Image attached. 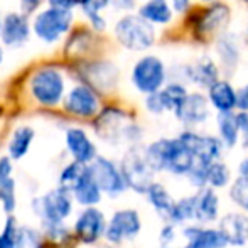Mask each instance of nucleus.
Masks as SVG:
<instances>
[{"label": "nucleus", "instance_id": "obj_1", "mask_svg": "<svg viewBox=\"0 0 248 248\" xmlns=\"http://www.w3.org/2000/svg\"><path fill=\"white\" fill-rule=\"evenodd\" d=\"M154 170H170L174 174H189L194 167V155L186 144L177 139H160L145 149Z\"/></svg>", "mask_w": 248, "mask_h": 248}, {"label": "nucleus", "instance_id": "obj_2", "mask_svg": "<svg viewBox=\"0 0 248 248\" xmlns=\"http://www.w3.org/2000/svg\"><path fill=\"white\" fill-rule=\"evenodd\" d=\"M115 37L118 44L128 51H147L155 44V29L154 24L145 20L142 16L128 14L115 24Z\"/></svg>", "mask_w": 248, "mask_h": 248}, {"label": "nucleus", "instance_id": "obj_3", "mask_svg": "<svg viewBox=\"0 0 248 248\" xmlns=\"http://www.w3.org/2000/svg\"><path fill=\"white\" fill-rule=\"evenodd\" d=\"M73 12L69 9L49 5L32 20V32L44 44H54L71 29Z\"/></svg>", "mask_w": 248, "mask_h": 248}, {"label": "nucleus", "instance_id": "obj_4", "mask_svg": "<svg viewBox=\"0 0 248 248\" xmlns=\"http://www.w3.org/2000/svg\"><path fill=\"white\" fill-rule=\"evenodd\" d=\"M31 95L43 107H56L64 98V75L56 68H41L29 81Z\"/></svg>", "mask_w": 248, "mask_h": 248}, {"label": "nucleus", "instance_id": "obj_5", "mask_svg": "<svg viewBox=\"0 0 248 248\" xmlns=\"http://www.w3.org/2000/svg\"><path fill=\"white\" fill-rule=\"evenodd\" d=\"M230 20H232V10L226 3H209L193 19L194 36L202 43L213 39V37H219L221 34H225Z\"/></svg>", "mask_w": 248, "mask_h": 248}, {"label": "nucleus", "instance_id": "obj_6", "mask_svg": "<svg viewBox=\"0 0 248 248\" xmlns=\"http://www.w3.org/2000/svg\"><path fill=\"white\" fill-rule=\"evenodd\" d=\"M95 127L96 134L103 140L113 144L120 140H135L140 135V130L128 120V115L118 108H107L101 111Z\"/></svg>", "mask_w": 248, "mask_h": 248}, {"label": "nucleus", "instance_id": "obj_7", "mask_svg": "<svg viewBox=\"0 0 248 248\" xmlns=\"http://www.w3.org/2000/svg\"><path fill=\"white\" fill-rule=\"evenodd\" d=\"M167 78L166 64L157 56H144L132 68V83L135 90L150 95L164 88Z\"/></svg>", "mask_w": 248, "mask_h": 248}, {"label": "nucleus", "instance_id": "obj_8", "mask_svg": "<svg viewBox=\"0 0 248 248\" xmlns=\"http://www.w3.org/2000/svg\"><path fill=\"white\" fill-rule=\"evenodd\" d=\"M127 186H130L137 193H147L149 187L154 184L152 177L155 170L149 164L145 150L139 147H132L124 155L120 167Z\"/></svg>", "mask_w": 248, "mask_h": 248}, {"label": "nucleus", "instance_id": "obj_9", "mask_svg": "<svg viewBox=\"0 0 248 248\" xmlns=\"http://www.w3.org/2000/svg\"><path fill=\"white\" fill-rule=\"evenodd\" d=\"M36 215L41 216L44 225L51 223H62L71 215L73 202H71V189L68 186H59L49 191L44 196L34 199L32 202Z\"/></svg>", "mask_w": 248, "mask_h": 248}, {"label": "nucleus", "instance_id": "obj_10", "mask_svg": "<svg viewBox=\"0 0 248 248\" xmlns=\"http://www.w3.org/2000/svg\"><path fill=\"white\" fill-rule=\"evenodd\" d=\"M64 110L75 117L90 118L100 110V100L95 90L88 85H76L64 98Z\"/></svg>", "mask_w": 248, "mask_h": 248}, {"label": "nucleus", "instance_id": "obj_11", "mask_svg": "<svg viewBox=\"0 0 248 248\" xmlns=\"http://www.w3.org/2000/svg\"><path fill=\"white\" fill-rule=\"evenodd\" d=\"M140 232V218L134 209H122L111 216L107 225L105 236L110 243H120L124 240H132Z\"/></svg>", "mask_w": 248, "mask_h": 248}, {"label": "nucleus", "instance_id": "obj_12", "mask_svg": "<svg viewBox=\"0 0 248 248\" xmlns=\"http://www.w3.org/2000/svg\"><path fill=\"white\" fill-rule=\"evenodd\" d=\"M90 169H92L100 189L103 193L110 194V196L120 194L127 186L122 170H118L117 166L111 160L105 159V157H96L92 162V166H90Z\"/></svg>", "mask_w": 248, "mask_h": 248}, {"label": "nucleus", "instance_id": "obj_13", "mask_svg": "<svg viewBox=\"0 0 248 248\" xmlns=\"http://www.w3.org/2000/svg\"><path fill=\"white\" fill-rule=\"evenodd\" d=\"M32 27L29 26V20L24 14L9 12L2 19L0 27V39L9 47H20L27 43Z\"/></svg>", "mask_w": 248, "mask_h": 248}, {"label": "nucleus", "instance_id": "obj_14", "mask_svg": "<svg viewBox=\"0 0 248 248\" xmlns=\"http://www.w3.org/2000/svg\"><path fill=\"white\" fill-rule=\"evenodd\" d=\"M75 232L76 236L81 240L83 243H92L98 242L105 232H107V223H105V216L101 215L96 208H88L78 216L75 223Z\"/></svg>", "mask_w": 248, "mask_h": 248}, {"label": "nucleus", "instance_id": "obj_15", "mask_svg": "<svg viewBox=\"0 0 248 248\" xmlns=\"http://www.w3.org/2000/svg\"><path fill=\"white\" fill-rule=\"evenodd\" d=\"M184 76L189 83L199 86V88H209L213 83L219 79V68L211 58L202 56V58L196 59L194 62L187 64L183 69Z\"/></svg>", "mask_w": 248, "mask_h": 248}, {"label": "nucleus", "instance_id": "obj_16", "mask_svg": "<svg viewBox=\"0 0 248 248\" xmlns=\"http://www.w3.org/2000/svg\"><path fill=\"white\" fill-rule=\"evenodd\" d=\"M177 120L186 125H199L209 118V98L201 93H189L176 111Z\"/></svg>", "mask_w": 248, "mask_h": 248}, {"label": "nucleus", "instance_id": "obj_17", "mask_svg": "<svg viewBox=\"0 0 248 248\" xmlns=\"http://www.w3.org/2000/svg\"><path fill=\"white\" fill-rule=\"evenodd\" d=\"M66 145H68V150L71 152V155L75 157V160H78V162L88 164L96 159L95 144L90 140V137L83 128H68V132H66Z\"/></svg>", "mask_w": 248, "mask_h": 248}, {"label": "nucleus", "instance_id": "obj_18", "mask_svg": "<svg viewBox=\"0 0 248 248\" xmlns=\"http://www.w3.org/2000/svg\"><path fill=\"white\" fill-rule=\"evenodd\" d=\"M71 191H73V194H75L76 201L85 206H93V204H96V202H100L101 193H103L88 166L83 170L81 176L75 181V184L71 186Z\"/></svg>", "mask_w": 248, "mask_h": 248}, {"label": "nucleus", "instance_id": "obj_19", "mask_svg": "<svg viewBox=\"0 0 248 248\" xmlns=\"http://www.w3.org/2000/svg\"><path fill=\"white\" fill-rule=\"evenodd\" d=\"M219 232L232 245H245L248 242V218L238 213H230L221 218Z\"/></svg>", "mask_w": 248, "mask_h": 248}, {"label": "nucleus", "instance_id": "obj_20", "mask_svg": "<svg viewBox=\"0 0 248 248\" xmlns=\"http://www.w3.org/2000/svg\"><path fill=\"white\" fill-rule=\"evenodd\" d=\"M216 52H218L219 64L228 75H232L236 69L240 61V44L238 37L235 34L225 32L216 41Z\"/></svg>", "mask_w": 248, "mask_h": 248}, {"label": "nucleus", "instance_id": "obj_21", "mask_svg": "<svg viewBox=\"0 0 248 248\" xmlns=\"http://www.w3.org/2000/svg\"><path fill=\"white\" fill-rule=\"evenodd\" d=\"M199 228H177L169 225L160 233L162 248H196Z\"/></svg>", "mask_w": 248, "mask_h": 248}, {"label": "nucleus", "instance_id": "obj_22", "mask_svg": "<svg viewBox=\"0 0 248 248\" xmlns=\"http://www.w3.org/2000/svg\"><path fill=\"white\" fill-rule=\"evenodd\" d=\"M208 98L219 113L233 111V108H236V90L226 79H218L209 86Z\"/></svg>", "mask_w": 248, "mask_h": 248}, {"label": "nucleus", "instance_id": "obj_23", "mask_svg": "<svg viewBox=\"0 0 248 248\" xmlns=\"http://www.w3.org/2000/svg\"><path fill=\"white\" fill-rule=\"evenodd\" d=\"M0 201L5 213H12L16 209V183L12 179L10 157L0 159Z\"/></svg>", "mask_w": 248, "mask_h": 248}, {"label": "nucleus", "instance_id": "obj_24", "mask_svg": "<svg viewBox=\"0 0 248 248\" xmlns=\"http://www.w3.org/2000/svg\"><path fill=\"white\" fill-rule=\"evenodd\" d=\"M118 69L111 62H95L86 69V79L90 86L100 90H110L117 85Z\"/></svg>", "mask_w": 248, "mask_h": 248}, {"label": "nucleus", "instance_id": "obj_25", "mask_svg": "<svg viewBox=\"0 0 248 248\" xmlns=\"http://www.w3.org/2000/svg\"><path fill=\"white\" fill-rule=\"evenodd\" d=\"M139 16H142L150 24L166 26L172 20L174 9L167 0H147L139 9Z\"/></svg>", "mask_w": 248, "mask_h": 248}, {"label": "nucleus", "instance_id": "obj_26", "mask_svg": "<svg viewBox=\"0 0 248 248\" xmlns=\"http://www.w3.org/2000/svg\"><path fill=\"white\" fill-rule=\"evenodd\" d=\"M34 130L27 125L16 128L9 140V155L10 159H22L31 149V144L34 140Z\"/></svg>", "mask_w": 248, "mask_h": 248}, {"label": "nucleus", "instance_id": "obj_27", "mask_svg": "<svg viewBox=\"0 0 248 248\" xmlns=\"http://www.w3.org/2000/svg\"><path fill=\"white\" fill-rule=\"evenodd\" d=\"M187 95H189V93H187L186 86L179 81L169 83V85H166L162 90H159V96L164 105V110L172 111V113H176V111L179 110V107L184 103Z\"/></svg>", "mask_w": 248, "mask_h": 248}, {"label": "nucleus", "instance_id": "obj_28", "mask_svg": "<svg viewBox=\"0 0 248 248\" xmlns=\"http://www.w3.org/2000/svg\"><path fill=\"white\" fill-rule=\"evenodd\" d=\"M147 196H149L150 204H152L154 208H155L157 211L160 213V215L166 216V218H169V219H172L174 209H176V202L172 201L170 194L167 193L166 189H164V186L154 183L152 186L149 187Z\"/></svg>", "mask_w": 248, "mask_h": 248}, {"label": "nucleus", "instance_id": "obj_29", "mask_svg": "<svg viewBox=\"0 0 248 248\" xmlns=\"http://www.w3.org/2000/svg\"><path fill=\"white\" fill-rule=\"evenodd\" d=\"M218 216V196L211 189H204L196 196L194 218L199 221H213Z\"/></svg>", "mask_w": 248, "mask_h": 248}, {"label": "nucleus", "instance_id": "obj_30", "mask_svg": "<svg viewBox=\"0 0 248 248\" xmlns=\"http://www.w3.org/2000/svg\"><path fill=\"white\" fill-rule=\"evenodd\" d=\"M218 130L221 135L223 144H226L228 147H235L236 142L240 139V130H238V122H236V115H233L232 111L226 113H219L218 117Z\"/></svg>", "mask_w": 248, "mask_h": 248}, {"label": "nucleus", "instance_id": "obj_31", "mask_svg": "<svg viewBox=\"0 0 248 248\" xmlns=\"http://www.w3.org/2000/svg\"><path fill=\"white\" fill-rule=\"evenodd\" d=\"M111 3V0H88L85 5L81 7L85 16L88 17L90 24L95 31H105L107 29V20L100 16V12L103 9H107L108 5Z\"/></svg>", "mask_w": 248, "mask_h": 248}, {"label": "nucleus", "instance_id": "obj_32", "mask_svg": "<svg viewBox=\"0 0 248 248\" xmlns=\"http://www.w3.org/2000/svg\"><path fill=\"white\" fill-rule=\"evenodd\" d=\"M228 245L223 233L216 230H201L198 232L196 248H223Z\"/></svg>", "mask_w": 248, "mask_h": 248}, {"label": "nucleus", "instance_id": "obj_33", "mask_svg": "<svg viewBox=\"0 0 248 248\" xmlns=\"http://www.w3.org/2000/svg\"><path fill=\"white\" fill-rule=\"evenodd\" d=\"M206 177H208V183L211 184V186H215V187L226 186L228 181H230L228 167H226L223 162L215 160V162L208 167V174H206Z\"/></svg>", "mask_w": 248, "mask_h": 248}, {"label": "nucleus", "instance_id": "obj_34", "mask_svg": "<svg viewBox=\"0 0 248 248\" xmlns=\"http://www.w3.org/2000/svg\"><path fill=\"white\" fill-rule=\"evenodd\" d=\"M16 248H43V243H41V238L36 230L24 226V228L17 230Z\"/></svg>", "mask_w": 248, "mask_h": 248}, {"label": "nucleus", "instance_id": "obj_35", "mask_svg": "<svg viewBox=\"0 0 248 248\" xmlns=\"http://www.w3.org/2000/svg\"><path fill=\"white\" fill-rule=\"evenodd\" d=\"M194 213H196V196L184 198L179 202H176L172 221H186V219L194 218Z\"/></svg>", "mask_w": 248, "mask_h": 248}, {"label": "nucleus", "instance_id": "obj_36", "mask_svg": "<svg viewBox=\"0 0 248 248\" xmlns=\"http://www.w3.org/2000/svg\"><path fill=\"white\" fill-rule=\"evenodd\" d=\"M232 199L248 211V177L240 176L232 187Z\"/></svg>", "mask_w": 248, "mask_h": 248}, {"label": "nucleus", "instance_id": "obj_37", "mask_svg": "<svg viewBox=\"0 0 248 248\" xmlns=\"http://www.w3.org/2000/svg\"><path fill=\"white\" fill-rule=\"evenodd\" d=\"M85 169H86V164L75 160V162H71L69 166H66L64 169L61 170L59 183H61L62 186H73V184H75V181L78 179L79 176H81Z\"/></svg>", "mask_w": 248, "mask_h": 248}, {"label": "nucleus", "instance_id": "obj_38", "mask_svg": "<svg viewBox=\"0 0 248 248\" xmlns=\"http://www.w3.org/2000/svg\"><path fill=\"white\" fill-rule=\"evenodd\" d=\"M17 226H16V219L10 216L5 221V228L0 233V248H16L17 242Z\"/></svg>", "mask_w": 248, "mask_h": 248}, {"label": "nucleus", "instance_id": "obj_39", "mask_svg": "<svg viewBox=\"0 0 248 248\" xmlns=\"http://www.w3.org/2000/svg\"><path fill=\"white\" fill-rule=\"evenodd\" d=\"M145 107H147V110L150 111V113H154V115H160V113H164V111H166V110H164L162 101H160L159 92L147 95V98H145Z\"/></svg>", "mask_w": 248, "mask_h": 248}, {"label": "nucleus", "instance_id": "obj_40", "mask_svg": "<svg viewBox=\"0 0 248 248\" xmlns=\"http://www.w3.org/2000/svg\"><path fill=\"white\" fill-rule=\"evenodd\" d=\"M236 122H238V130L243 142V147H248V111L236 113Z\"/></svg>", "mask_w": 248, "mask_h": 248}, {"label": "nucleus", "instance_id": "obj_41", "mask_svg": "<svg viewBox=\"0 0 248 248\" xmlns=\"http://www.w3.org/2000/svg\"><path fill=\"white\" fill-rule=\"evenodd\" d=\"M236 108L242 111H248V83L236 92Z\"/></svg>", "mask_w": 248, "mask_h": 248}, {"label": "nucleus", "instance_id": "obj_42", "mask_svg": "<svg viewBox=\"0 0 248 248\" xmlns=\"http://www.w3.org/2000/svg\"><path fill=\"white\" fill-rule=\"evenodd\" d=\"M88 0H49V5L62 7V9H75V7H83Z\"/></svg>", "mask_w": 248, "mask_h": 248}, {"label": "nucleus", "instance_id": "obj_43", "mask_svg": "<svg viewBox=\"0 0 248 248\" xmlns=\"http://www.w3.org/2000/svg\"><path fill=\"white\" fill-rule=\"evenodd\" d=\"M169 2L172 5L174 12H179V14H184L191 7V0H169Z\"/></svg>", "mask_w": 248, "mask_h": 248}, {"label": "nucleus", "instance_id": "obj_44", "mask_svg": "<svg viewBox=\"0 0 248 248\" xmlns=\"http://www.w3.org/2000/svg\"><path fill=\"white\" fill-rule=\"evenodd\" d=\"M137 0H111V5L118 10H130L135 7Z\"/></svg>", "mask_w": 248, "mask_h": 248}, {"label": "nucleus", "instance_id": "obj_45", "mask_svg": "<svg viewBox=\"0 0 248 248\" xmlns=\"http://www.w3.org/2000/svg\"><path fill=\"white\" fill-rule=\"evenodd\" d=\"M240 176L248 177V159H245L242 164H240Z\"/></svg>", "mask_w": 248, "mask_h": 248}, {"label": "nucleus", "instance_id": "obj_46", "mask_svg": "<svg viewBox=\"0 0 248 248\" xmlns=\"http://www.w3.org/2000/svg\"><path fill=\"white\" fill-rule=\"evenodd\" d=\"M20 2H22L24 5H29V7H36V5H39V2H41V0H20Z\"/></svg>", "mask_w": 248, "mask_h": 248}, {"label": "nucleus", "instance_id": "obj_47", "mask_svg": "<svg viewBox=\"0 0 248 248\" xmlns=\"http://www.w3.org/2000/svg\"><path fill=\"white\" fill-rule=\"evenodd\" d=\"M2 61H3V51H2V47H0V64H2Z\"/></svg>", "mask_w": 248, "mask_h": 248}, {"label": "nucleus", "instance_id": "obj_48", "mask_svg": "<svg viewBox=\"0 0 248 248\" xmlns=\"http://www.w3.org/2000/svg\"><path fill=\"white\" fill-rule=\"evenodd\" d=\"M201 2H215V0H201Z\"/></svg>", "mask_w": 248, "mask_h": 248}, {"label": "nucleus", "instance_id": "obj_49", "mask_svg": "<svg viewBox=\"0 0 248 248\" xmlns=\"http://www.w3.org/2000/svg\"><path fill=\"white\" fill-rule=\"evenodd\" d=\"M243 2H247V3H248V0H243Z\"/></svg>", "mask_w": 248, "mask_h": 248}, {"label": "nucleus", "instance_id": "obj_50", "mask_svg": "<svg viewBox=\"0 0 248 248\" xmlns=\"http://www.w3.org/2000/svg\"><path fill=\"white\" fill-rule=\"evenodd\" d=\"M0 27H2V26H0Z\"/></svg>", "mask_w": 248, "mask_h": 248}]
</instances>
